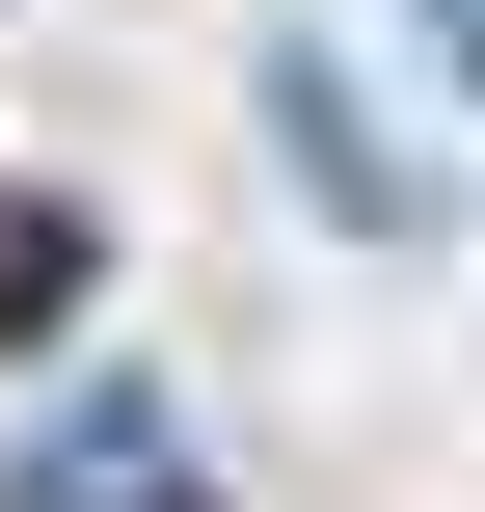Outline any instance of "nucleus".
I'll return each instance as SVG.
<instances>
[{"label": "nucleus", "instance_id": "nucleus-1", "mask_svg": "<svg viewBox=\"0 0 485 512\" xmlns=\"http://www.w3.org/2000/svg\"><path fill=\"white\" fill-rule=\"evenodd\" d=\"M270 189H297V216H351V243H432V162L378 135V81H351L324 27H270Z\"/></svg>", "mask_w": 485, "mask_h": 512}]
</instances>
